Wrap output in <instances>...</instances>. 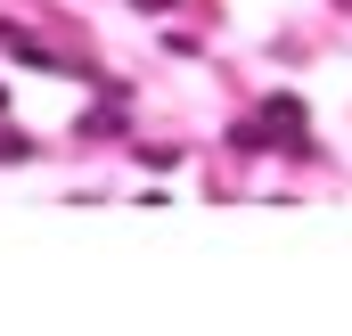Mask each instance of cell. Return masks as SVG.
Masks as SVG:
<instances>
[{"mask_svg": "<svg viewBox=\"0 0 352 336\" xmlns=\"http://www.w3.org/2000/svg\"><path fill=\"white\" fill-rule=\"evenodd\" d=\"M131 8H173V0H131Z\"/></svg>", "mask_w": 352, "mask_h": 336, "instance_id": "3", "label": "cell"}, {"mask_svg": "<svg viewBox=\"0 0 352 336\" xmlns=\"http://www.w3.org/2000/svg\"><path fill=\"white\" fill-rule=\"evenodd\" d=\"M0 107H8V90H0Z\"/></svg>", "mask_w": 352, "mask_h": 336, "instance_id": "4", "label": "cell"}, {"mask_svg": "<svg viewBox=\"0 0 352 336\" xmlns=\"http://www.w3.org/2000/svg\"><path fill=\"white\" fill-rule=\"evenodd\" d=\"M263 140H287L295 156H311V132H303V98H263Z\"/></svg>", "mask_w": 352, "mask_h": 336, "instance_id": "1", "label": "cell"}, {"mask_svg": "<svg viewBox=\"0 0 352 336\" xmlns=\"http://www.w3.org/2000/svg\"><path fill=\"white\" fill-rule=\"evenodd\" d=\"M25 156H33V140L25 132H0V165H25Z\"/></svg>", "mask_w": 352, "mask_h": 336, "instance_id": "2", "label": "cell"}]
</instances>
